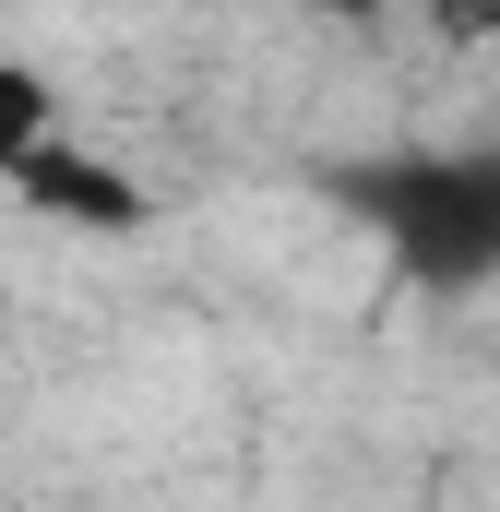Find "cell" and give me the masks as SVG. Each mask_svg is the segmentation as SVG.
<instances>
[{
	"label": "cell",
	"instance_id": "6da1fadb",
	"mask_svg": "<svg viewBox=\"0 0 500 512\" xmlns=\"http://www.w3.org/2000/svg\"><path fill=\"white\" fill-rule=\"evenodd\" d=\"M322 191L405 286L429 298L500 286V143H381V155H346Z\"/></svg>",
	"mask_w": 500,
	"mask_h": 512
},
{
	"label": "cell",
	"instance_id": "7a4b0ae2",
	"mask_svg": "<svg viewBox=\"0 0 500 512\" xmlns=\"http://www.w3.org/2000/svg\"><path fill=\"white\" fill-rule=\"evenodd\" d=\"M12 203H24V215H48V227H84V239H131V227H155L143 179H131L120 155H96L84 131H60L48 155H24Z\"/></svg>",
	"mask_w": 500,
	"mask_h": 512
},
{
	"label": "cell",
	"instance_id": "3957f363",
	"mask_svg": "<svg viewBox=\"0 0 500 512\" xmlns=\"http://www.w3.org/2000/svg\"><path fill=\"white\" fill-rule=\"evenodd\" d=\"M60 84H48V72H36V60H12V48H0V191H12V179H24V155H48V143H60Z\"/></svg>",
	"mask_w": 500,
	"mask_h": 512
},
{
	"label": "cell",
	"instance_id": "277c9868",
	"mask_svg": "<svg viewBox=\"0 0 500 512\" xmlns=\"http://www.w3.org/2000/svg\"><path fill=\"white\" fill-rule=\"evenodd\" d=\"M429 24H441L453 48H489V36H500V0H429Z\"/></svg>",
	"mask_w": 500,
	"mask_h": 512
}]
</instances>
